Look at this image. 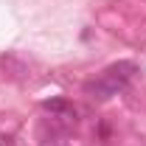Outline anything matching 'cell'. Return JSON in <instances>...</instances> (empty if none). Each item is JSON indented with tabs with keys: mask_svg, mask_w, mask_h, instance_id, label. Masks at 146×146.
<instances>
[{
	"mask_svg": "<svg viewBox=\"0 0 146 146\" xmlns=\"http://www.w3.org/2000/svg\"><path fill=\"white\" fill-rule=\"evenodd\" d=\"M135 65L132 62H118V65H112L107 70L101 73L96 82H87L84 84V90L93 93V96H98V98H110V96H118L121 90H127L129 79L135 76Z\"/></svg>",
	"mask_w": 146,
	"mask_h": 146,
	"instance_id": "obj_1",
	"label": "cell"
},
{
	"mask_svg": "<svg viewBox=\"0 0 146 146\" xmlns=\"http://www.w3.org/2000/svg\"><path fill=\"white\" fill-rule=\"evenodd\" d=\"M42 107L48 110V112H70V104H68L65 98H51V101H45Z\"/></svg>",
	"mask_w": 146,
	"mask_h": 146,
	"instance_id": "obj_2",
	"label": "cell"
}]
</instances>
